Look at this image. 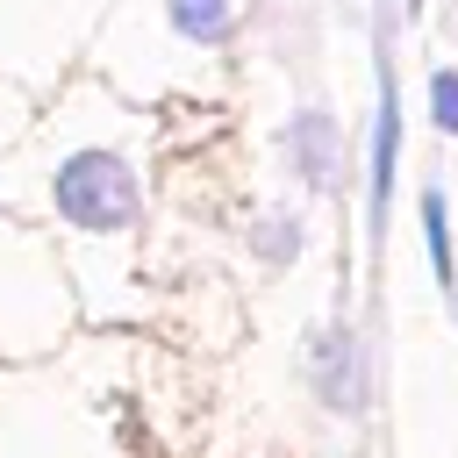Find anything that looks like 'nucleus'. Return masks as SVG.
Instances as JSON below:
<instances>
[{
  "label": "nucleus",
  "mask_w": 458,
  "mask_h": 458,
  "mask_svg": "<svg viewBox=\"0 0 458 458\" xmlns=\"http://www.w3.org/2000/svg\"><path fill=\"white\" fill-rule=\"evenodd\" d=\"M50 200H57V215L72 229H100L107 236V229L136 222V172L122 157H107V150H86L50 179Z\"/></svg>",
  "instance_id": "f257e3e1"
},
{
  "label": "nucleus",
  "mask_w": 458,
  "mask_h": 458,
  "mask_svg": "<svg viewBox=\"0 0 458 458\" xmlns=\"http://www.w3.org/2000/svg\"><path fill=\"white\" fill-rule=\"evenodd\" d=\"M315 394L329 408H365V358L351 329H322L315 336Z\"/></svg>",
  "instance_id": "f03ea898"
},
{
  "label": "nucleus",
  "mask_w": 458,
  "mask_h": 458,
  "mask_svg": "<svg viewBox=\"0 0 458 458\" xmlns=\"http://www.w3.org/2000/svg\"><path fill=\"white\" fill-rule=\"evenodd\" d=\"M336 136H329V114H301L293 129H286V150L301 157V179L308 186H329V172H336V150H329Z\"/></svg>",
  "instance_id": "7ed1b4c3"
},
{
  "label": "nucleus",
  "mask_w": 458,
  "mask_h": 458,
  "mask_svg": "<svg viewBox=\"0 0 458 458\" xmlns=\"http://www.w3.org/2000/svg\"><path fill=\"white\" fill-rule=\"evenodd\" d=\"M394 150H401V100H394V86H379V129H372V208H386V193H394Z\"/></svg>",
  "instance_id": "20e7f679"
},
{
  "label": "nucleus",
  "mask_w": 458,
  "mask_h": 458,
  "mask_svg": "<svg viewBox=\"0 0 458 458\" xmlns=\"http://www.w3.org/2000/svg\"><path fill=\"white\" fill-rule=\"evenodd\" d=\"M229 21H236V0H172V29L193 36V43L229 36Z\"/></svg>",
  "instance_id": "39448f33"
},
{
  "label": "nucleus",
  "mask_w": 458,
  "mask_h": 458,
  "mask_svg": "<svg viewBox=\"0 0 458 458\" xmlns=\"http://www.w3.org/2000/svg\"><path fill=\"white\" fill-rule=\"evenodd\" d=\"M422 229H429V265H437L444 293H458V279H451V222H444V193H422Z\"/></svg>",
  "instance_id": "423d86ee"
},
{
  "label": "nucleus",
  "mask_w": 458,
  "mask_h": 458,
  "mask_svg": "<svg viewBox=\"0 0 458 458\" xmlns=\"http://www.w3.org/2000/svg\"><path fill=\"white\" fill-rule=\"evenodd\" d=\"M429 107H437V129L458 136V72H437L429 79Z\"/></svg>",
  "instance_id": "0eeeda50"
},
{
  "label": "nucleus",
  "mask_w": 458,
  "mask_h": 458,
  "mask_svg": "<svg viewBox=\"0 0 458 458\" xmlns=\"http://www.w3.org/2000/svg\"><path fill=\"white\" fill-rule=\"evenodd\" d=\"M258 229H265V236H258V243H265V258H293V250H301V236H293V215H286V222H279V215H265Z\"/></svg>",
  "instance_id": "6e6552de"
}]
</instances>
